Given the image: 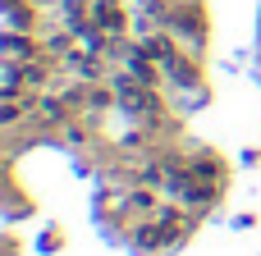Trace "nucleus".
<instances>
[{"mask_svg":"<svg viewBox=\"0 0 261 256\" xmlns=\"http://www.w3.org/2000/svg\"><path fill=\"white\" fill-rule=\"evenodd\" d=\"M119 92H124V105H133V110H151V92H142V87H133V82H119Z\"/></svg>","mask_w":261,"mask_h":256,"instance_id":"obj_1","label":"nucleus"},{"mask_svg":"<svg viewBox=\"0 0 261 256\" xmlns=\"http://www.w3.org/2000/svg\"><path fill=\"white\" fill-rule=\"evenodd\" d=\"M133 78H142V82H151V78H156V69H151L147 50H138V55H133Z\"/></svg>","mask_w":261,"mask_h":256,"instance_id":"obj_2","label":"nucleus"},{"mask_svg":"<svg viewBox=\"0 0 261 256\" xmlns=\"http://www.w3.org/2000/svg\"><path fill=\"white\" fill-rule=\"evenodd\" d=\"M5 55H14V60H18V55H28V41L9 32V37H5Z\"/></svg>","mask_w":261,"mask_h":256,"instance_id":"obj_3","label":"nucleus"}]
</instances>
